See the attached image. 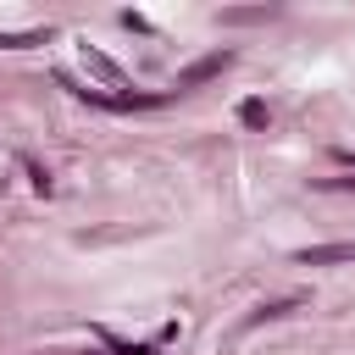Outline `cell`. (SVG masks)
Wrapping results in <instances>:
<instances>
[{"label": "cell", "instance_id": "cell-1", "mask_svg": "<svg viewBox=\"0 0 355 355\" xmlns=\"http://www.w3.org/2000/svg\"><path fill=\"white\" fill-rule=\"evenodd\" d=\"M55 83H61V89H72V94H78V100H89V105H105V111H144V105H166V100H172V89H128V94L83 89V83H72L67 72H55Z\"/></svg>", "mask_w": 355, "mask_h": 355}, {"label": "cell", "instance_id": "cell-2", "mask_svg": "<svg viewBox=\"0 0 355 355\" xmlns=\"http://www.w3.org/2000/svg\"><path fill=\"white\" fill-rule=\"evenodd\" d=\"M233 67V50H211V55H200V61H189L183 72H178V89H194V83H205V78H222Z\"/></svg>", "mask_w": 355, "mask_h": 355}, {"label": "cell", "instance_id": "cell-3", "mask_svg": "<svg viewBox=\"0 0 355 355\" xmlns=\"http://www.w3.org/2000/svg\"><path fill=\"white\" fill-rule=\"evenodd\" d=\"M294 261H300V266H338V261H355V244H349V239H344V244H305Z\"/></svg>", "mask_w": 355, "mask_h": 355}, {"label": "cell", "instance_id": "cell-4", "mask_svg": "<svg viewBox=\"0 0 355 355\" xmlns=\"http://www.w3.org/2000/svg\"><path fill=\"white\" fill-rule=\"evenodd\" d=\"M83 67H89L100 83H111V89H122V94H128V78H122V67H116V61H105L100 50H89V44H83Z\"/></svg>", "mask_w": 355, "mask_h": 355}, {"label": "cell", "instance_id": "cell-5", "mask_svg": "<svg viewBox=\"0 0 355 355\" xmlns=\"http://www.w3.org/2000/svg\"><path fill=\"white\" fill-rule=\"evenodd\" d=\"M50 44V28H22V33H0V50H33Z\"/></svg>", "mask_w": 355, "mask_h": 355}, {"label": "cell", "instance_id": "cell-6", "mask_svg": "<svg viewBox=\"0 0 355 355\" xmlns=\"http://www.w3.org/2000/svg\"><path fill=\"white\" fill-rule=\"evenodd\" d=\"M288 311H300V300H272V305L250 311V316H244V327H255V322H266V316H288Z\"/></svg>", "mask_w": 355, "mask_h": 355}, {"label": "cell", "instance_id": "cell-7", "mask_svg": "<svg viewBox=\"0 0 355 355\" xmlns=\"http://www.w3.org/2000/svg\"><path fill=\"white\" fill-rule=\"evenodd\" d=\"M239 122L244 128H266V100H244L239 105Z\"/></svg>", "mask_w": 355, "mask_h": 355}, {"label": "cell", "instance_id": "cell-8", "mask_svg": "<svg viewBox=\"0 0 355 355\" xmlns=\"http://www.w3.org/2000/svg\"><path fill=\"white\" fill-rule=\"evenodd\" d=\"M22 172H28V183H33L39 194H50V172H44V166H39L33 155H22Z\"/></svg>", "mask_w": 355, "mask_h": 355}, {"label": "cell", "instance_id": "cell-9", "mask_svg": "<svg viewBox=\"0 0 355 355\" xmlns=\"http://www.w3.org/2000/svg\"><path fill=\"white\" fill-rule=\"evenodd\" d=\"M261 17H272L266 6H250V11H222V22H261Z\"/></svg>", "mask_w": 355, "mask_h": 355}, {"label": "cell", "instance_id": "cell-10", "mask_svg": "<svg viewBox=\"0 0 355 355\" xmlns=\"http://www.w3.org/2000/svg\"><path fill=\"white\" fill-rule=\"evenodd\" d=\"M116 355H155V344H116Z\"/></svg>", "mask_w": 355, "mask_h": 355}, {"label": "cell", "instance_id": "cell-11", "mask_svg": "<svg viewBox=\"0 0 355 355\" xmlns=\"http://www.w3.org/2000/svg\"><path fill=\"white\" fill-rule=\"evenodd\" d=\"M333 155H338V161H344V166H355V150H333Z\"/></svg>", "mask_w": 355, "mask_h": 355}]
</instances>
